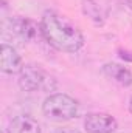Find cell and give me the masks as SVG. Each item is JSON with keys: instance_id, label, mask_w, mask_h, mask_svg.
Here are the masks:
<instances>
[{"instance_id": "6da1fadb", "label": "cell", "mask_w": 132, "mask_h": 133, "mask_svg": "<svg viewBox=\"0 0 132 133\" xmlns=\"http://www.w3.org/2000/svg\"><path fill=\"white\" fill-rule=\"evenodd\" d=\"M39 25L45 42L58 51L76 53L84 46V36L81 30L56 11H45Z\"/></svg>"}, {"instance_id": "7a4b0ae2", "label": "cell", "mask_w": 132, "mask_h": 133, "mask_svg": "<svg viewBox=\"0 0 132 133\" xmlns=\"http://www.w3.org/2000/svg\"><path fill=\"white\" fill-rule=\"evenodd\" d=\"M42 113L50 121L64 122V121H70L78 116L79 104H78V101L73 99L68 95L55 93V95H50L48 98H45L44 104H42Z\"/></svg>"}, {"instance_id": "3957f363", "label": "cell", "mask_w": 132, "mask_h": 133, "mask_svg": "<svg viewBox=\"0 0 132 133\" xmlns=\"http://www.w3.org/2000/svg\"><path fill=\"white\" fill-rule=\"evenodd\" d=\"M19 87L23 91H53L56 81L39 65H23L19 73Z\"/></svg>"}, {"instance_id": "277c9868", "label": "cell", "mask_w": 132, "mask_h": 133, "mask_svg": "<svg viewBox=\"0 0 132 133\" xmlns=\"http://www.w3.org/2000/svg\"><path fill=\"white\" fill-rule=\"evenodd\" d=\"M5 34L9 33V36L19 42H31L39 34L42 36L40 25L34 23L33 20L25 17H13L11 20L5 22Z\"/></svg>"}, {"instance_id": "5b68a950", "label": "cell", "mask_w": 132, "mask_h": 133, "mask_svg": "<svg viewBox=\"0 0 132 133\" xmlns=\"http://www.w3.org/2000/svg\"><path fill=\"white\" fill-rule=\"evenodd\" d=\"M118 122L109 113H89L84 119V129L87 133H113Z\"/></svg>"}, {"instance_id": "8992f818", "label": "cell", "mask_w": 132, "mask_h": 133, "mask_svg": "<svg viewBox=\"0 0 132 133\" xmlns=\"http://www.w3.org/2000/svg\"><path fill=\"white\" fill-rule=\"evenodd\" d=\"M0 68L6 74H17L23 68L22 57L17 54L16 48L8 43H2L0 48Z\"/></svg>"}, {"instance_id": "52a82bcc", "label": "cell", "mask_w": 132, "mask_h": 133, "mask_svg": "<svg viewBox=\"0 0 132 133\" xmlns=\"http://www.w3.org/2000/svg\"><path fill=\"white\" fill-rule=\"evenodd\" d=\"M103 73L112 79L113 82L123 85V87H129L132 85V71L128 66H123L120 64H113V62H109L103 66Z\"/></svg>"}, {"instance_id": "ba28073f", "label": "cell", "mask_w": 132, "mask_h": 133, "mask_svg": "<svg viewBox=\"0 0 132 133\" xmlns=\"http://www.w3.org/2000/svg\"><path fill=\"white\" fill-rule=\"evenodd\" d=\"M6 133H40V125L31 116H17L9 122Z\"/></svg>"}, {"instance_id": "9c48e42d", "label": "cell", "mask_w": 132, "mask_h": 133, "mask_svg": "<svg viewBox=\"0 0 132 133\" xmlns=\"http://www.w3.org/2000/svg\"><path fill=\"white\" fill-rule=\"evenodd\" d=\"M82 12L87 17H90L97 25H101L104 22L103 11H101V8H99L93 0H82Z\"/></svg>"}, {"instance_id": "30bf717a", "label": "cell", "mask_w": 132, "mask_h": 133, "mask_svg": "<svg viewBox=\"0 0 132 133\" xmlns=\"http://www.w3.org/2000/svg\"><path fill=\"white\" fill-rule=\"evenodd\" d=\"M51 133H81V132L73 129V127H61V129H55Z\"/></svg>"}, {"instance_id": "8fae6325", "label": "cell", "mask_w": 132, "mask_h": 133, "mask_svg": "<svg viewBox=\"0 0 132 133\" xmlns=\"http://www.w3.org/2000/svg\"><path fill=\"white\" fill-rule=\"evenodd\" d=\"M129 111H131V115H132V96H131V99H129Z\"/></svg>"}]
</instances>
